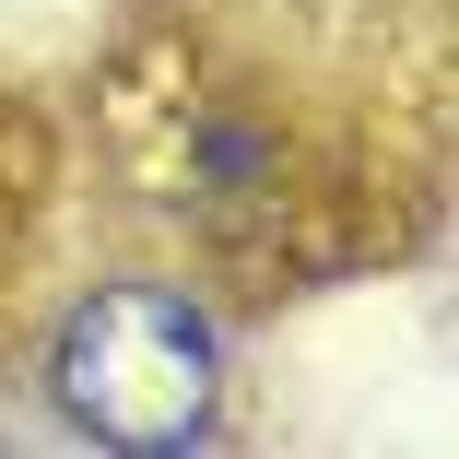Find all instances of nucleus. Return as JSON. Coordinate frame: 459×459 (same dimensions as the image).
Listing matches in <instances>:
<instances>
[{"mask_svg":"<svg viewBox=\"0 0 459 459\" xmlns=\"http://www.w3.org/2000/svg\"><path fill=\"white\" fill-rule=\"evenodd\" d=\"M224 389V342L177 283H107L59 330V412L107 447H189Z\"/></svg>","mask_w":459,"mask_h":459,"instance_id":"f257e3e1","label":"nucleus"}]
</instances>
